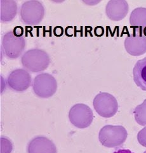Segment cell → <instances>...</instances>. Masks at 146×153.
<instances>
[{"label": "cell", "instance_id": "cell-1", "mask_svg": "<svg viewBox=\"0 0 146 153\" xmlns=\"http://www.w3.org/2000/svg\"><path fill=\"white\" fill-rule=\"evenodd\" d=\"M21 63L28 72L38 73L48 67L50 64V58L44 50L38 48L31 49L22 55Z\"/></svg>", "mask_w": 146, "mask_h": 153}, {"label": "cell", "instance_id": "cell-2", "mask_svg": "<svg viewBox=\"0 0 146 153\" xmlns=\"http://www.w3.org/2000/svg\"><path fill=\"white\" fill-rule=\"evenodd\" d=\"M127 137V130L124 127L107 125L100 129L99 140L103 146L107 148H115L125 143Z\"/></svg>", "mask_w": 146, "mask_h": 153}, {"label": "cell", "instance_id": "cell-3", "mask_svg": "<svg viewBox=\"0 0 146 153\" xmlns=\"http://www.w3.org/2000/svg\"><path fill=\"white\" fill-rule=\"evenodd\" d=\"M25 48V40L22 36L10 30L1 39V49L4 56L9 59H17L22 56Z\"/></svg>", "mask_w": 146, "mask_h": 153}, {"label": "cell", "instance_id": "cell-4", "mask_svg": "<svg viewBox=\"0 0 146 153\" xmlns=\"http://www.w3.org/2000/svg\"><path fill=\"white\" fill-rule=\"evenodd\" d=\"M45 15V10L42 3L36 0L27 1L22 4L20 18L23 24L28 25L40 24Z\"/></svg>", "mask_w": 146, "mask_h": 153}, {"label": "cell", "instance_id": "cell-5", "mask_svg": "<svg viewBox=\"0 0 146 153\" xmlns=\"http://www.w3.org/2000/svg\"><path fill=\"white\" fill-rule=\"evenodd\" d=\"M34 93L40 98H49L53 96L57 89V82L51 74L42 73L36 75L32 82Z\"/></svg>", "mask_w": 146, "mask_h": 153}, {"label": "cell", "instance_id": "cell-6", "mask_svg": "<svg viewBox=\"0 0 146 153\" xmlns=\"http://www.w3.org/2000/svg\"><path fill=\"white\" fill-rule=\"evenodd\" d=\"M93 106L100 117L109 118L115 116L118 110V103L115 96L107 92H100L94 99Z\"/></svg>", "mask_w": 146, "mask_h": 153}, {"label": "cell", "instance_id": "cell-7", "mask_svg": "<svg viewBox=\"0 0 146 153\" xmlns=\"http://www.w3.org/2000/svg\"><path fill=\"white\" fill-rule=\"evenodd\" d=\"M69 119L74 127L82 129L86 128L92 123L94 113L88 106L79 103L71 108L69 112Z\"/></svg>", "mask_w": 146, "mask_h": 153}, {"label": "cell", "instance_id": "cell-8", "mask_svg": "<svg viewBox=\"0 0 146 153\" xmlns=\"http://www.w3.org/2000/svg\"><path fill=\"white\" fill-rule=\"evenodd\" d=\"M7 84L9 88L16 92H24L32 85L31 75L24 68L14 70L7 79Z\"/></svg>", "mask_w": 146, "mask_h": 153}, {"label": "cell", "instance_id": "cell-9", "mask_svg": "<svg viewBox=\"0 0 146 153\" xmlns=\"http://www.w3.org/2000/svg\"><path fill=\"white\" fill-rule=\"evenodd\" d=\"M124 46L130 55L141 56L146 53V35L133 30L126 37Z\"/></svg>", "mask_w": 146, "mask_h": 153}, {"label": "cell", "instance_id": "cell-10", "mask_svg": "<svg viewBox=\"0 0 146 153\" xmlns=\"http://www.w3.org/2000/svg\"><path fill=\"white\" fill-rule=\"evenodd\" d=\"M129 11L128 3L125 0H111L106 7L107 17L112 21H120L127 15Z\"/></svg>", "mask_w": 146, "mask_h": 153}, {"label": "cell", "instance_id": "cell-11", "mask_svg": "<svg viewBox=\"0 0 146 153\" xmlns=\"http://www.w3.org/2000/svg\"><path fill=\"white\" fill-rule=\"evenodd\" d=\"M27 151L29 153H56L55 145L53 142L43 136L32 139L28 145Z\"/></svg>", "mask_w": 146, "mask_h": 153}, {"label": "cell", "instance_id": "cell-12", "mask_svg": "<svg viewBox=\"0 0 146 153\" xmlns=\"http://www.w3.org/2000/svg\"><path fill=\"white\" fill-rule=\"evenodd\" d=\"M129 22L134 31L146 35V8L134 9L130 16Z\"/></svg>", "mask_w": 146, "mask_h": 153}, {"label": "cell", "instance_id": "cell-13", "mask_svg": "<svg viewBox=\"0 0 146 153\" xmlns=\"http://www.w3.org/2000/svg\"><path fill=\"white\" fill-rule=\"evenodd\" d=\"M0 19L2 23H8L12 21L18 12L17 2L13 0L0 1Z\"/></svg>", "mask_w": 146, "mask_h": 153}, {"label": "cell", "instance_id": "cell-14", "mask_svg": "<svg viewBox=\"0 0 146 153\" xmlns=\"http://www.w3.org/2000/svg\"><path fill=\"white\" fill-rule=\"evenodd\" d=\"M133 80L142 90L146 91V57L140 59L133 69Z\"/></svg>", "mask_w": 146, "mask_h": 153}, {"label": "cell", "instance_id": "cell-15", "mask_svg": "<svg viewBox=\"0 0 146 153\" xmlns=\"http://www.w3.org/2000/svg\"><path fill=\"white\" fill-rule=\"evenodd\" d=\"M133 114L135 120L136 122L141 126L146 125V100L139 105L133 110Z\"/></svg>", "mask_w": 146, "mask_h": 153}, {"label": "cell", "instance_id": "cell-16", "mask_svg": "<svg viewBox=\"0 0 146 153\" xmlns=\"http://www.w3.org/2000/svg\"><path fill=\"white\" fill-rule=\"evenodd\" d=\"M137 140L140 145L146 147V127L139 132L137 134Z\"/></svg>", "mask_w": 146, "mask_h": 153}]
</instances>
